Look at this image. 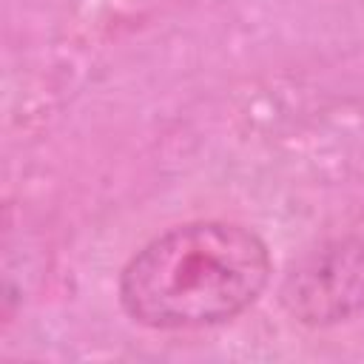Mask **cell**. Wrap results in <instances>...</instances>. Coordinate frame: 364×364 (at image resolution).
Returning a JSON list of instances; mask_svg holds the SVG:
<instances>
[{
  "label": "cell",
  "mask_w": 364,
  "mask_h": 364,
  "mask_svg": "<svg viewBox=\"0 0 364 364\" xmlns=\"http://www.w3.org/2000/svg\"><path fill=\"white\" fill-rule=\"evenodd\" d=\"M270 276L264 242L233 222H188L151 239L119 276L125 313L154 330L230 321Z\"/></svg>",
  "instance_id": "6da1fadb"
},
{
  "label": "cell",
  "mask_w": 364,
  "mask_h": 364,
  "mask_svg": "<svg viewBox=\"0 0 364 364\" xmlns=\"http://www.w3.org/2000/svg\"><path fill=\"white\" fill-rule=\"evenodd\" d=\"M279 299L284 310L310 327L347 321L364 310V239H330L287 270Z\"/></svg>",
  "instance_id": "7a4b0ae2"
}]
</instances>
